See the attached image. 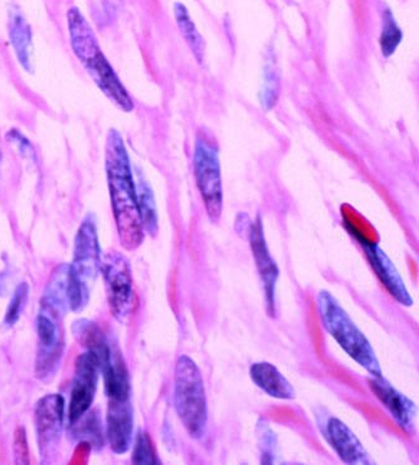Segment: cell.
I'll list each match as a JSON object with an SVG mask.
<instances>
[{"mask_svg":"<svg viewBox=\"0 0 419 465\" xmlns=\"http://www.w3.org/2000/svg\"><path fill=\"white\" fill-rule=\"evenodd\" d=\"M135 183L142 227H144L145 232H148L149 235H157L159 229L158 210L151 184L146 182L141 173H139L138 181Z\"/></svg>","mask_w":419,"mask_h":465,"instance_id":"obj_19","label":"cell"},{"mask_svg":"<svg viewBox=\"0 0 419 465\" xmlns=\"http://www.w3.org/2000/svg\"><path fill=\"white\" fill-rule=\"evenodd\" d=\"M9 40L19 64L28 73L34 70V35L31 25L17 8L9 15Z\"/></svg>","mask_w":419,"mask_h":465,"instance_id":"obj_17","label":"cell"},{"mask_svg":"<svg viewBox=\"0 0 419 465\" xmlns=\"http://www.w3.org/2000/svg\"><path fill=\"white\" fill-rule=\"evenodd\" d=\"M174 15L185 42L190 45V51L193 52L196 60L201 64L204 60L206 45H204L203 37H201L200 31H198L196 27V23L190 18L187 6L181 5V3H175Z\"/></svg>","mask_w":419,"mask_h":465,"instance_id":"obj_20","label":"cell"},{"mask_svg":"<svg viewBox=\"0 0 419 465\" xmlns=\"http://www.w3.org/2000/svg\"><path fill=\"white\" fill-rule=\"evenodd\" d=\"M13 453H15V464L27 465L31 463L27 441V432L23 426H19L13 438Z\"/></svg>","mask_w":419,"mask_h":465,"instance_id":"obj_26","label":"cell"},{"mask_svg":"<svg viewBox=\"0 0 419 465\" xmlns=\"http://www.w3.org/2000/svg\"><path fill=\"white\" fill-rule=\"evenodd\" d=\"M249 376L256 386L271 398L279 400H294L295 389L290 381L268 362L253 363L249 369Z\"/></svg>","mask_w":419,"mask_h":465,"instance_id":"obj_18","label":"cell"},{"mask_svg":"<svg viewBox=\"0 0 419 465\" xmlns=\"http://www.w3.org/2000/svg\"><path fill=\"white\" fill-rule=\"evenodd\" d=\"M102 252L93 216L84 217L74 239L73 263L68 265V308L81 313L89 305L91 292L101 272Z\"/></svg>","mask_w":419,"mask_h":465,"instance_id":"obj_4","label":"cell"},{"mask_svg":"<svg viewBox=\"0 0 419 465\" xmlns=\"http://www.w3.org/2000/svg\"><path fill=\"white\" fill-rule=\"evenodd\" d=\"M326 437L331 447L346 464L372 465L375 460L370 458L368 451L360 443L358 437L346 424L336 418H331L326 425Z\"/></svg>","mask_w":419,"mask_h":465,"instance_id":"obj_15","label":"cell"},{"mask_svg":"<svg viewBox=\"0 0 419 465\" xmlns=\"http://www.w3.org/2000/svg\"><path fill=\"white\" fill-rule=\"evenodd\" d=\"M402 40V29L399 28L393 13L386 11L383 15V28L382 35H380V48H382L383 56L392 57Z\"/></svg>","mask_w":419,"mask_h":465,"instance_id":"obj_22","label":"cell"},{"mask_svg":"<svg viewBox=\"0 0 419 465\" xmlns=\"http://www.w3.org/2000/svg\"><path fill=\"white\" fill-rule=\"evenodd\" d=\"M68 265L57 266L52 272L41 298L37 317V357L34 375L48 382L56 375L64 354L63 317L68 308Z\"/></svg>","mask_w":419,"mask_h":465,"instance_id":"obj_2","label":"cell"},{"mask_svg":"<svg viewBox=\"0 0 419 465\" xmlns=\"http://www.w3.org/2000/svg\"><path fill=\"white\" fill-rule=\"evenodd\" d=\"M157 461L148 432L140 431L136 437L134 451H132V463L155 464Z\"/></svg>","mask_w":419,"mask_h":465,"instance_id":"obj_25","label":"cell"},{"mask_svg":"<svg viewBox=\"0 0 419 465\" xmlns=\"http://www.w3.org/2000/svg\"><path fill=\"white\" fill-rule=\"evenodd\" d=\"M369 385L376 398L388 410L389 414L397 421L403 430H412L415 414H417L414 402L399 392L383 375L373 376V379L369 380Z\"/></svg>","mask_w":419,"mask_h":465,"instance_id":"obj_14","label":"cell"},{"mask_svg":"<svg viewBox=\"0 0 419 465\" xmlns=\"http://www.w3.org/2000/svg\"><path fill=\"white\" fill-rule=\"evenodd\" d=\"M105 157L107 184L120 242L123 249L134 252L144 242L145 231L128 149L116 130H110L107 135Z\"/></svg>","mask_w":419,"mask_h":465,"instance_id":"obj_1","label":"cell"},{"mask_svg":"<svg viewBox=\"0 0 419 465\" xmlns=\"http://www.w3.org/2000/svg\"><path fill=\"white\" fill-rule=\"evenodd\" d=\"M317 311L321 323L344 352L372 376H382L378 357L365 334L354 323L352 317L327 291L317 295Z\"/></svg>","mask_w":419,"mask_h":465,"instance_id":"obj_5","label":"cell"},{"mask_svg":"<svg viewBox=\"0 0 419 465\" xmlns=\"http://www.w3.org/2000/svg\"><path fill=\"white\" fill-rule=\"evenodd\" d=\"M29 297V285L27 282H21L13 292L11 302H9L8 308H6L5 320H3V330H12L15 324L18 323L19 318L27 307Z\"/></svg>","mask_w":419,"mask_h":465,"instance_id":"obj_23","label":"cell"},{"mask_svg":"<svg viewBox=\"0 0 419 465\" xmlns=\"http://www.w3.org/2000/svg\"><path fill=\"white\" fill-rule=\"evenodd\" d=\"M100 372V362L95 353L86 351L77 357L68 408V421L71 426L76 424L91 409L95 400Z\"/></svg>","mask_w":419,"mask_h":465,"instance_id":"obj_10","label":"cell"},{"mask_svg":"<svg viewBox=\"0 0 419 465\" xmlns=\"http://www.w3.org/2000/svg\"><path fill=\"white\" fill-rule=\"evenodd\" d=\"M279 94V74L274 61L266 64L265 81H263L259 100L265 110H271L278 100Z\"/></svg>","mask_w":419,"mask_h":465,"instance_id":"obj_24","label":"cell"},{"mask_svg":"<svg viewBox=\"0 0 419 465\" xmlns=\"http://www.w3.org/2000/svg\"><path fill=\"white\" fill-rule=\"evenodd\" d=\"M73 428V435L89 444L91 448H103V425L101 422L99 412L87 411L76 424L71 426Z\"/></svg>","mask_w":419,"mask_h":465,"instance_id":"obj_21","label":"cell"},{"mask_svg":"<svg viewBox=\"0 0 419 465\" xmlns=\"http://www.w3.org/2000/svg\"><path fill=\"white\" fill-rule=\"evenodd\" d=\"M249 243L253 258H255L256 268L258 270L259 278H261L263 291H265L266 308L271 317L276 315V286L279 276L278 263L269 252L268 243H266L265 232L261 219L251 223V229L248 232Z\"/></svg>","mask_w":419,"mask_h":465,"instance_id":"obj_12","label":"cell"},{"mask_svg":"<svg viewBox=\"0 0 419 465\" xmlns=\"http://www.w3.org/2000/svg\"><path fill=\"white\" fill-rule=\"evenodd\" d=\"M67 22L74 54L79 58L84 70L89 73L91 79L95 81L97 87L119 109L126 113L132 112L134 103H132L128 90L125 89L115 70L103 54L95 32L79 8L73 6L68 11Z\"/></svg>","mask_w":419,"mask_h":465,"instance_id":"obj_3","label":"cell"},{"mask_svg":"<svg viewBox=\"0 0 419 465\" xmlns=\"http://www.w3.org/2000/svg\"><path fill=\"white\" fill-rule=\"evenodd\" d=\"M134 410L130 400L109 401L106 437L113 453L125 454L132 444Z\"/></svg>","mask_w":419,"mask_h":465,"instance_id":"obj_13","label":"cell"},{"mask_svg":"<svg viewBox=\"0 0 419 465\" xmlns=\"http://www.w3.org/2000/svg\"><path fill=\"white\" fill-rule=\"evenodd\" d=\"M100 369L103 375L106 396L109 401L130 400L132 386H130L129 372L118 347L112 346L109 359L106 362L101 364Z\"/></svg>","mask_w":419,"mask_h":465,"instance_id":"obj_16","label":"cell"},{"mask_svg":"<svg viewBox=\"0 0 419 465\" xmlns=\"http://www.w3.org/2000/svg\"><path fill=\"white\" fill-rule=\"evenodd\" d=\"M353 236L358 240L362 245L364 252H365L366 259L375 270V275L378 276L382 284L385 286L386 291L392 295L399 304L411 307L414 304V299L409 294L407 286L403 281L402 275L399 274L398 269L395 268V263L388 258V255L376 243L366 242L362 236L356 232L353 227L347 226Z\"/></svg>","mask_w":419,"mask_h":465,"instance_id":"obj_11","label":"cell"},{"mask_svg":"<svg viewBox=\"0 0 419 465\" xmlns=\"http://www.w3.org/2000/svg\"><path fill=\"white\" fill-rule=\"evenodd\" d=\"M64 399L57 393L44 396L35 406V432L41 460L50 463L60 448L63 430Z\"/></svg>","mask_w":419,"mask_h":465,"instance_id":"obj_9","label":"cell"},{"mask_svg":"<svg viewBox=\"0 0 419 465\" xmlns=\"http://www.w3.org/2000/svg\"><path fill=\"white\" fill-rule=\"evenodd\" d=\"M174 406L188 434L203 438L208 424L206 387L200 367L188 356H180L175 364Z\"/></svg>","mask_w":419,"mask_h":465,"instance_id":"obj_6","label":"cell"},{"mask_svg":"<svg viewBox=\"0 0 419 465\" xmlns=\"http://www.w3.org/2000/svg\"><path fill=\"white\" fill-rule=\"evenodd\" d=\"M110 311L120 323H126L135 311L134 282L129 260L118 252H107L101 262Z\"/></svg>","mask_w":419,"mask_h":465,"instance_id":"obj_8","label":"cell"},{"mask_svg":"<svg viewBox=\"0 0 419 465\" xmlns=\"http://www.w3.org/2000/svg\"><path fill=\"white\" fill-rule=\"evenodd\" d=\"M193 164L198 190L203 198L208 217L212 223H219L223 211V184L217 145L198 136Z\"/></svg>","mask_w":419,"mask_h":465,"instance_id":"obj_7","label":"cell"}]
</instances>
